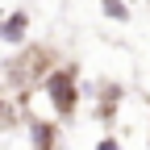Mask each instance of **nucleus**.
Masks as SVG:
<instances>
[{"mask_svg":"<svg viewBox=\"0 0 150 150\" xmlns=\"http://www.w3.org/2000/svg\"><path fill=\"white\" fill-rule=\"evenodd\" d=\"M46 96H50V104H54L59 117H71L75 112V104H79V83H75V71L71 67L46 75Z\"/></svg>","mask_w":150,"mask_h":150,"instance_id":"nucleus-1","label":"nucleus"},{"mask_svg":"<svg viewBox=\"0 0 150 150\" xmlns=\"http://www.w3.org/2000/svg\"><path fill=\"white\" fill-rule=\"evenodd\" d=\"M29 29V13H13L4 25H0V42H21Z\"/></svg>","mask_w":150,"mask_h":150,"instance_id":"nucleus-2","label":"nucleus"},{"mask_svg":"<svg viewBox=\"0 0 150 150\" xmlns=\"http://www.w3.org/2000/svg\"><path fill=\"white\" fill-rule=\"evenodd\" d=\"M29 142H33V146H50V142H54V129H46V125L29 121Z\"/></svg>","mask_w":150,"mask_h":150,"instance_id":"nucleus-3","label":"nucleus"},{"mask_svg":"<svg viewBox=\"0 0 150 150\" xmlns=\"http://www.w3.org/2000/svg\"><path fill=\"white\" fill-rule=\"evenodd\" d=\"M104 13H108V17H117V21H121V17H125V4H121V0H104Z\"/></svg>","mask_w":150,"mask_h":150,"instance_id":"nucleus-4","label":"nucleus"}]
</instances>
